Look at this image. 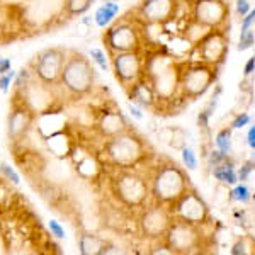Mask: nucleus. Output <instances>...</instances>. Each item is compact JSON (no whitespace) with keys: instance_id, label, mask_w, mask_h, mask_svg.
<instances>
[{"instance_id":"1","label":"nucleus","mask_w":255,"mask_h":255,"mask_svg":"<svg viewBox=\"0 0 255 255\" xmlns=\"http://www.w3.org/2000/svg\"><path fill=\"white\" fill-rule=\"evenodd\" d=\"M180 70L182 63L160 51L145 53V77L153 85L160 104H170L180 99Z\"/></svg>"},{"instance_id":"2","label":"nucleus","mask_w":255,"mask_h":255,"mask_svg":"<svg viewBox=\"0 0 255 255\" xmlns=\"http://www.w3.org/2000/svg\"><path fill=\"white\" fill-rule=\"evenodd\" d=\"M111 192L118 203L129 209H143L151 203L150 179L138 172L136 168H121L116 170L111 180Z\"/></svg>"},{"instance_id":"3","label":"nucleus","mask_w":255,"mask_h":255,"mask_svg":"<svg viewBox=\"0 0 255 255\" xmlns=\"http://www.w3.org/2000/svg\"><path fill=\"white\" fill-rule=\"evenodd\" d=\"M148 179H150L151 201L167 204V206H172L187 189H191L186 170L174 162L155 167Z\"/></svg>"},{"instance_id":"4","label":"nucleus","mask_w":255,"mask_h":255,"mask_svg":"<svg viewBox=\"0 0 255 255\" xmlns=\"http://www.w3.org/2000/svg\"><path fill=\"white\" fill-rule=\"evenodd\" d=\"M104 155L109 167L121 170V168H136L141 165L148 153L143 138H139L134 131L128 129L118 136L106 139Z\"/></svg>"},{"instance_id":"5","label":"nucleus","mask_w":255,"mask_h":255,"mask_svg":"<svg viewBox=\"0 0 255 255\" xmlns=\"http://www.w3.org/2000/svg\"><path fill=\"white\" fill-rule=\"evenodd\" d=\"M94 85H96V70L92 67V60L75 51L68 53L58 87L67 96L79 99L89 96Z\"/></svg>"},{"instance_id":"6","label":"nucleus","mask_w":255,"mask_h":255,"mask_svg":"<svg viewBox=\"0 0 255 255\" xmlns=\"http://www.w3.org/2000/svg\"><path fill=\"white\" fill-rule=\"evenodd\" d=\"M143 26L139 20L123 19L114 22L104 32V44L109 55H116L123 51H145L143 49Z\"/></svg>"},{"instance_id":"7","label":"nucleus","mask_w":255,"mask_h":255,"mask_svg":"<svg viewBox=\"0 0 255 255\" xmlns=\"http://www.w3.org/2000/svg\"><path fill=\"white\" fill-rule=\"evenodd\" d=\"M218 67H211L203 61L182 63L180 70V99L194 101L208 92L215 85Z\"/></svg>"},{"instance_id":"8","label":"nucleus","mask_w":255,"mask_h":255,"mask_svg":"<svg viewBox=\"0 0 255 255\" xmlns=\"http://www.w3.org/2000/svg\"><path fill=\"white\" fill-rule=\"evenodd\" d=\"M172 221H174V215H172L170 206L151 201L143 209H139L138 228L139 233L148 240L160 242L163 240Z\"/></svg>"},{"instance_id":"9","label":"nucleus","mask_w":255,"mask_h":255,"mask_svg":"<svg viewBox=\"0 0 255 255\" xmlns=\"http://www.w3.org/2000/svg\"><path fill=\"white\" fill-rule=\"evenodd\" d=\"M68 51L63 48H46L39 51L31 61V72L34 79L51 87H58L63 67L67 63Z\"/></svg>"},{"instance_id":"10","label":"nucleus","mask_w":255,"mask_h":255,"mask_svg":"<svg viewBox=\"0 0 255 255\" xmlns=\"http://www.w3.org/2000/svg\"><path fill=\"white\" fill-rule=\"evenodd\" d=\"M163 242L174 250V254H192L203 245V230L199 225L175 220L167 230Z\"/></svg>"},{"instance_id":"11","label":"nucleus","mask_w":255,"mask_h":255,"mask_svg":"<svg viewBox=\"0 0 255 255\" xmlns=\"http://www.w3.org/2000/svg\"><path fill=\"white\" fill-rule=\"evenodd\" d=\"M114 77L125 89L145 77V51H123L111 55Z\"/></svg>"},{"instance_id":"12","label":"nucleus","mask_w":255,"mask_h":255,"mask_svg":"<svg viewBox=\"0 0 255 255\" xmlns=\"http://www.w3.org/2000/svg\"><path fill=\"white\" fill-rule=\"evenodd\" d=\"M170 209L175 220L187 221V223H192V225L203 226L209 218L208 204L204 203L203 197L197 194V191H194L192 187L187 189V191L172 204Z\"/></svg>"},{"instance_id":"13","label":"nucleus","mask_w":255,"mask_h":255,"mask_svg":"<svg viewBox=\"0 0 255 255\" xmlns=\"http://www.w3.org/2000/svg\"><path fill=\"white\" fill-rule=\"evenodd\" d=\"M191 17L209 29H226L230 7L225 0H194L191 3Z\"/></svg>"},{"instance_id":"14","label":"nucleus","mask_w":255,"mask_h":255,"mask_svg":"<svg viewBox=\"0 0 255 255\" xmlns=\"http://www.w3.org/2000/svg\"><path fill=\"white\" fill-rule=\"evenodd\" d=\"M180 0H143L136 9L138 20L143 26H160L175 19Z\"/></svg>"},{"instance_id":"15","label":"nucleus","mask_w":255,"mask_h":255,"mask_svg":"<svg viewBox=\"0 0 255 255\" xmlns=\"http://www.w3.org/2000/svg\"><path fill=\"white\" fill-rule=\"evenodd\" d=\"M228 34L225 29H211L208 36L197 44L199 61L208 63L211 67H220L228 55Z\"/></svg>"},{"instance_id":"16","label":"nucleus","mask_w":255,"mask_h":255,"mask_svg":"<svg viewBox=\"0 0 255 255\" xmlns=\"http://www.w3.org/2000/svg\"><path fill=\"white\" fill-rule=\"evenodd\" d=\"M36 113L32 111L22 99H15L12 102V111L7 118V134L12 141H20L31 129L32 123H34Z\"/></svg>"},{"instance_id":"17","label":"nucleus","mask_w":255,"mask_h":255,"mask_svg":"<svg viewBox=\"0 0 255 255\" xmlns=\"http://www.w3.org/2000/svg\"><path fill=\"white\" fill-rule=\"evenodd\" d=\"M126 94H128V99H129L133 104L139 106L143 109H150V111H155L160 108V101L155 94V89L153 85L150 84V80L146 77H141L139 80L134 82L133 85L126 89Z\"/></svg>"},{"instance_id":"18","label":"nucleus","mask_w":255,"mask_h":255,"mask_svg":"<svg viewBox=\"0 0 255 255\" xmlns=\"http://www.w3.org/2000/svg\"><path fill=\"white\" fill-rule=\"evenodd\" d=\"M97 131L102 138L109 139L113 136H118V134L125 133V131L129 129V125H128L126 118L123 116L121 111L118 109H106L104 113L99 116L97 119Z\"/></svg>"},{"instance_id":"19","label":"nucleus","mask_w":255,"mask_h":255,"mask_svg":"<svg viewBox=\"0 0 255 255\" xmlns=\"http://www.w3.org/2000/svg\"><path fill=\"white\" fill-rule=\"evenodd\" d=\"M119 12H121V7H119L118 2L104 0V3L99 5L96 14H94V22H96V26L101 27V29H108L109 26L114 24V20L118 19Z\"/></svg>"},{"instance_id":"20","label":"nucleus","mask_w":255,"mask_h":255,"mask_svg":"<svg viewBox=\"0 0 255 255\" xmlns=\"http://www.w3.org/2000/svg\"><path fill=\"white\" fill-rule=\"evenodd\" d=\"M213 177L218 182L225 184V186H235L240 180H238V172L235 168V162L232 158H226L221 165L213 168Z\"/></svg>"},{"instance_id":"21","label":"nucleus","mask_w":255,"mask_h":255,"mask_svg":"<svg viewBox=\"0 0 255 255\" xmlns=\"http://www.w3.org/2000/svg\"><path fill=\"white\" fill-rule=\"evenodd\" d=\"M106 242L94 233H82L79 237V252L82 255H101Z\"/></svg>"},{"instance_id":"22","label":"nucleus","mask_w":255,"mask_h":255,"mask_svg":"<svg viewBox=\"0 0 255 255\" xmlns=\"http://www.w3.org/2000/svg\"><path fill=\"white\" fill-rule=\"evenodd\" d=\"M209 31L211 29H209L208 26H204V24L197 22L196 19L191 17L186 24V29H184V38H186L192 46H197L201 41L206 38Z\"/></svg>"},{"instance_id":"23","label":"nucleus","mask_w":255,"mask_h":255,"mask_svg":"<svg viewBox=\"0 0 255 255\" xmlns=\"http://www.w3.org/2000/svg\"><path fill=\"white\" fill-rule=\"evenodd\" d=\"M232 128H223L221 131H218L215 136V145L218 150H221L223 153L230 155L233 150V136H232Z\"/></svg>"},{"instance_id":"24","label":"nucleus","mask_w":255,"mask_h":255,"mask_svg":"<svg viewBox=\"0 0 255 255\" xmlns=\"http://www.w3.org/2000/svg\"><path fill=\"white\" fill-rule=\"evenodd\" d=\"M92 2L94 0H65L63 9L68 15H72V17L73 15H82L90 9Z\"/></svg>"},{"instance_id":"25","label":"nucleus","mask_w":255,"mask_h":255,"mask_svg":"<svg viewBox=\"0 0 255 255\" xmlns=\"http://www.w3.org/2000/svg\"><path fill=\"white\" fill-rule=\"evenodd\" d=\"M230 199L235 201V203H242L247 204L252 201V191L249 189L245 182H238L235 186H232V191H230Z\"/></svg>"},{"instance_id":"26","label":"nucleus","mask_w":255,"mask_h":255,"mask_svg":"<svg viewBox=\"0 0 255 255\" xmlns=\"http://www.w3.org/2000/svg\"><path fill=\"white\" fill-rule=\"evenodd\" d=\"M232 255H247V254H255V242L250 237H244L238 242L232 245L230 249Z\"/></svg>"},{"instance_id":"27","label":"nucleus","mask_w":255,"mask_h":255,"mask_svg":"<svg viewBox=\"0 0 255 255\" xmlns=\"http://www.w3.org/2000/svg\"><path fill=\"white\" fill-rule=\"evenodd\" d=\"M89 56H90V60H92V63H96L99 68L102 70V72H109V60H108V56H106V53H104V49H101V48H92L89 51Z\"/></svg>"},{"instance_id":"28","label":"nucleus","mask_w":255,"mask_h":255,"mask_svg":"<svg viewBox=\"0 0 255 255\" xmlns=\"http://www.w3.org/2000/svg\"><path fill=\"white\" fill-rule=\"evenodd\" d=\"M180 157H182V163L186 170H196L197 168V155L191 146L184 145L180 148Z\"/></svg>"},{"instance_id":"29","label":"nucleus","mask_w":255,"mask_h":255,"mask_svg":"<svg viewBox=\"0 0 255 255\" xmlns=\"http://www.w3.org/2000/svg\"><path fill=\"white\" fill-rule=\"evenodd\" d=\"M0 175H2L5 180H9L10 184H14V186H19L20 184V175L17 174V170L7 162L0 163Z\"/></svg>"},{"instance_id":"30","label":"nucleus","mask_w":255,"mask_h":255,"mask_svg":"<svg viewBox=\"0 0 255 255\" xmlns=\"http://www.w3.org/2000/svg\"><path fill=\"white\" fill-rule=\"evenodd\" d=\"M255 44V31H244L240 32V39H238V51H247Z\"/></svg>"},{"instance_id":"31","label":"nucleus","mask_w":255,"mask_h":255,"mask_svg":"<svg viewBox=\"0 0 255 255\" xmlns=\"http://www.w3.org/2000/svg\"><path fill=\"white\" fill-rule=\"evenodd\" d=\"M32 79H34V75H32L31 70H27V68L19 70L17 75H15V80H14V82H15V89H17V90L24 89Z\"/></svg>"},{"instance_id":"32","label":"nucleus","mask_w":255,"mask_h":255,"mask_svg":"<svg viewBox=\"0 0 255 255\" xmlns=\"http://www.w3.org/2000/svg\"><path fill=\"white\" fill-rule=\"evenodd\" d=\"M228 157H230V155L223 153V151L218 150V148H216V150H211V151L208 153V165L211 167V170H213L215 167L221 165V163H223Z\"/></svg>"},{"instance_id":"33","label":"nucleus","mask_w":255,"mask_h":255,"mask_svg":"<svg viewBox=\"0 0 255 255\" xmlns=\"http://www.w3.org/2000/svg\"><path fill=\"white\" fill-rule=\"evenodd\" d=\"M15 75H17V72H15V70H9L7 73L0 75V92H3V94L9 92L10 84L15 80Z\"/></svg>"},{"instance_id":"34","label":"nucleus","mask_w":255,"mask_h":255,"mask_svg":"<svg viewBox=\"0 0 255 255\" xmlns=\"http://www.w3.org/2000/svg\"><path fill=\"white\" fill-rule=\"evenodd\" d=\"M237 172H238V180L240 182H247L250 179V175L255 172V162H245Z\"/></svg>"},{"instance_id":"35","label":"nucleus","mask_w":255,"mask_h":255,"mask_svg":"<svg viewBox=\"0 0 255 255\" xmlns=\"http://www.w3.org/2000/svg\"><path fill=\"white\" fill-rule=\"evenodd\" d=\"M48 228H49V233H51L55 238H58V240H61V238H65V228L60 225V221L56 220H49L48 221Z\"/></svg>"},{"instance_id":"36","label":"nucleus","mask_w":255,"mask_h":255,"mask_svg":"<svg viewBox=\"0 0 255 255\" xmlns=\"http://www.w3.org/2000/svg\"><path fill=\"white\" fill-rule=\"evenodd\" d=\"M249 123H250V116L247 113H238L235 119L232 121V129H242V128H245V126H249Z\"/></svg>"},{"instance_id":"37","label":"nucleus","mask_w":255,"mask_h":255,"mask_svg":"<svg viewBox=\"0 0 255 255\" xmlns=\"http://www.w3.org/2000/svg\"><path fill=\"white\" fill-rule=\"evenodd\" d=\"M252 10V7H250V2L249 0H237V3H235V12H237V15L238 17H244V15H247L249 12Z\"/></svg>"},{"instance_id":"38","label":"nucleus","mask_w":255,"mask_h":255,"mask_svg":"<svg viewBox=\"0 0 255 255\" xmlns=\"http://www.w3.org/2000/svg\"><path fill=\"white\" fill-rule=\"evenodd\" d=\"M254 24H255V9H252V10L249 12V14L242 17V29H240V32L252 29Z\"/></svg>"},{"instance_id":"39","label":"nucleus","mask_w":255,"mask_h":255,"mask_svg":"<svg viewBox=\"0 0 255 255\" xmlns=\"http://www.w3.org/2000/svg\"><path fill=\"white\" fill-rule=\"evenodd\" d=\"M209 121H211V118H209L204 111H201L199 116H197V126H199V129L209 131Z\"/></svg>"},{"instance_id":"40","label":"nucleus","mask_w":255,"mask_h":255,"mask_svg":"<svg viewBox=\"0 0 255 255\" xmlns=\"http://www.w3.org/2000/svg\"><path fill=\"white\" fill-rule=\"evenodd\" d=\"M128 111H129L131 116L136 118V119H143V118H145V114H143V108H139V106L133 104V102H129V104H128Z\"/></svg>"},{"instance_id":"41","label":"nucleus","mask_w":255,"mask_h":255,"mask_svg":"<svg viewBox=\"0 0 255 255\" xmlns=\"http://www.w3.org/2000/svg\"><path fill=\"white\" fill-rule=\"evenodd\" d=\"M254 72H255V56H250V58L247 60L245 67H244V75L245 77H250Z\"/></svg>"},{"instance_id":"42","label":"nucleus","mask_w":255,"mask_h":255,"mask_svg":"<svg viewBox=\"0 0 255 255\" xmlns=\"http://www.w3.org/2000/svg\"><path fill=\"white\" fill-rule=\"evenodd\" d=\"M247 145L252 148V150H255V125L250 128L249 133H247Z\"/></svg>"},{"instance_id":"43","label":"nucleus","mask_w":255,"mask_h":255,"mask_svg":"<svg viewBox=\"0 0 255 255\" xmlns=\"http://www.w3.org/2000/svg\"><path fill=\"white\" fill-rule=\"evenodd\" d=\"M9 70H12V63L9 58H0V75L7 73Z\"/></svg>"},{"instance_id":"44","label":"nucleus","mask_w":255,"mask_h":255,"mask_svg":"<svg viewBox=\"0 0 255 255\" xmlns=\"http://www.w3.org/2000/svg\"><path fill=\"white\" fill-rule=\"evenodd\" d=\"M252 162H255V150H254V153H252Z\"/></svg>"},{"instance_id":"45","label":"nucleus","mask_w":255,"mask_h":255,"mask_svg":"<svg viewBox=\"0 0 255 255\" xmlns=\"http://www.w3.org/2000/svg\"><path fill=\"white\" fill-rule=\"evenodd\" d=\"M113 2H121V0H113Z\"/></svg>"}]
</instances>
